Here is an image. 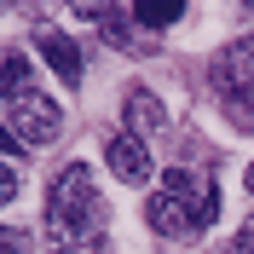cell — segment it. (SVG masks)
Returning a JSON list of instances; mask_svg holds the SVG:
<instances>
[{
  "instance_id": "6da1fadb",
  "label": "cell",
  "mask_w": 254,
  "mask_h": 254,
  "mask_svg": "<svg viewBox=\"0 0 254 254\" xmlns=\"http://www.w3.org/2000/svg\"><path fill=\"white\" fill-rule=\"evenodd\" d=\"M47 249L52 254H104V196L87 162H69L47 190Z\"/></svg>"
},
{
  "instance_id": "7a4b0ae2",
  "label": "cell",
  "mask_w": 254,
  "mask_h": 254,
  "mask_svg": "<svg viewBox=\"0 0 254 254\" xmlns=\"http://www.w3.org/2000/svg\"><path fill=\"white\" fill-rule=\"evenodd\" d=\"M214 93L225 98V110L237 116L243 127H254V35L231 41L214 58Z\"/></svg>"
},
{
  "instance_id": "3957f363",
  "label": "cell",
  "mask_w": 254,
  "mask_h": 254,
  "mask_svg": "<svg viewBox=\"0 0 254 254\" xmlns=\"http://www.w3.org/2000/svg\"><path fill=\"white\" fill-rule=\"evenodd\" d=\"M0 122H6L17 139H23V150H29V144H52V139L64 133V110H58V98H47L41 87H23L17 98H6V104H0Z\"/></svg>"
},
{
  "instance_id": "277c9868",
  "label": "cell",
  "mask_w": 254,
  "mask_h": 254,
  "mask_svg": "<svg viewBox=\"0 0 254 254\" xmlns=\"http://www.w3.org/2000/svg\"><path fill=\"white\" fill-rule=\"evenodd\" d=\"M162 190L185 208L190 231H208V225L220 220V185L208 174H196V168H168V174H162Z\"/></svg>"
},
{
  "instance_id": "5b68a950",
  "label": "cell",
  "mask_w": 254,
  "mask_h": 254,
  "mask_svg": "<svg viewBox=\"0 0 254 254\" xmlns=\"http://www.w3.org/2000/svg\"><path fill=\"white\" fill-rule=\"evenodd\" d=\"M104 162H110V174L122 179V185H144V179H150V150H144L139 133H116V139L104 144Z\"/></svg>"
},
{
  "instance_id": "8992f818",
  "label": "cell",
  "mask_w": 254,
  "mask_h": 254,
  "mask_svg": "<svg viewBox=\"0 0 254 254\" xmlns=\"http://www.w3.org/2000/svg\"><path fill=\"white\" fill-rule=\"evenodd\" d=\"M41 52H47L52 75H58L64 87H81V75H87V64H81V47L69 41V35H58V29H41Z\"/></svg>"
},
{
  "instance_id": "52a82bcc",
  "label": "cell",
  "mask_w": 254,
  "mask_h": 254,
  "mask_svg": "<svg viewBox=\"0 0 254 254\" xmlns=\"http://www.w3.org/2000/svg\"><path fill=\"white\" fill-rule=\"evenodd\" d=\"M127 122H133V133H156L168 122V110H162V98L150 87H127Z\"/></svg>"
},
{
  "instance_id": "ba28073f",
  "label": "cell",
  "mask_w": 254,
  "mask_h": 254,
  "mask_svg": "<svg viewBox=\"0 0 254 254\" xmlns=\"http://www.w3.org/2000/svg\"><path fill=\"white\" fill-rule=\"evenodd\" d=\"M144 220H150V231H162V237H179V231H190V220H185V208L168 196V190H156L150 202H144Z\"/></svg>"
},
{
  "instance_id": "9c48e42d",
  "label": "cell",
  "mask_w": 254,
  "mask_h": 254,
  "mask_svg": "<svg viewBox=\"0 0 254 254\" xmlns=\"http://www.w3.org/2000/svg\"><path fill=\"white\" fill-rule=\"evenodd\" d=\"M23 87H35L29 81V58H23V52H0V104L17 98Z\"/></svg>"
},
{
  "instance_id": "30bf717a",
  "label": "cell",
  "mask_w": 254,
  "mask_h": 254,
  "mask_svg": "<svg viewBox=\"0 0 254 254\" xmlns=\"http://www.w3.org/2000/svg\"><path fill=\"white\" fill-rule=\"evenodd\" d=\"M133 17H139L144 29H168V23L185 17V6L179 0H133Z\"/></svg>"
},
{
  "instance_id": "8fae6325",
  "label": "cell",
  "mask_w": 254,
  "mask_h": 254,
  "mask_svg": "<svg viewBox=\"0 0 254 254\" xmlns=\"http://www.w3.org/2000/svg\"><path fill=\"white\" fill-rule=\"evenodd\" d=\"M35 237L29 231H17V225H0V254H29Z\"/></svg>"
},
{
  "instance_id": "7c38bea8",
  "label": "cell",
  "mask_w": 254,
  "mask_h": 254,
  "mask_svg": "<svg viewBox=\"0 0 254 254\" xmlns=\"http://www.w3.org/2000/svg\"><path fill=\"white\" fill-rule=\"evenodd\" d=\"M220 254H254V225H249V231H237V237L225 243V249H220Z\"/></svg>"
},
{
  "instance_id": "4fadbf2b",
  "label": "cell",
  "mask_w": 254,
  "mask_h": 254,
  "mask_svg": "<svg viewBox=\"0 0 254 254\" xmlns=\"http://www.w3.org/2000/svg\"><path fill=\"white\" fill-rule=\"evenodd\" d=\"M0 156H23V139H17L6 122H0Z\"/></svg>"
},
{
  "instance_id": "5bb4252c",
  "label": "cell",
  "mask_w": 254,
  "mask_h": 254,
  "mask_svg": "<svg viewBox=\"0 0 254 254\" xmlns=\"http://www.w3.org/2000/svg\"><path fill=\"white\" fill-rule=\"evenodd\" d=\"M12 196H17V174H12V168H6V162H0V208L12 202Z\"/></svg>"
},
{
  "instance_id": "9a60e30c",
  "label": "cell",
  "mask_w": 254,
  "mask_h": 254,
  "mask_svg": "<svg viewBox=\"0 0 254 254\" xmlns=\"http://www.w3.org/2000/svg\"><path fill=\"white\" fill-rule=\"evenodd\" d=\"M249 190H254V162H249Z\"/></svg>"
}]
</instances>
